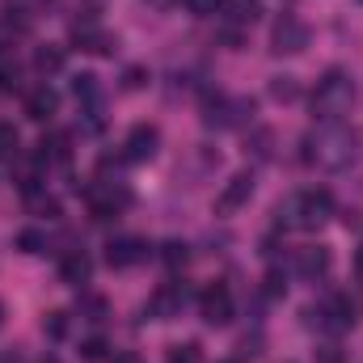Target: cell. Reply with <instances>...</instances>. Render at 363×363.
I'll return each mask as SVG.
<instances>
[{
	"label": "cell",
	"mask_w": 363,
	"mask_h": 363,
	"mask_svg": "<svg viewBox=\"0 0 363 363\" xmlns=\"http://www.w3.org/2000/svg\"><path fill=\"white\" fill-rule=\"evenodd\" d=\"M304 148H308L304 157H308L317 169L342 174V169L355 165V131H347L342 123H325V127H317V131L308 135Z\"/></svg>",
	"instance_id": "1"
},
{
	"label": "cell",
	"mask_w": 363,
	"mask_h": 363,
	"mask_svg": "<svg viewBox=\"0 0 363 363\" xmlns=\"http://www.w3.org/2000/svg\"><path fill=\"white\" fill-rule=\"evenodd\" d=\"M334 220V194L325 186H313V190H300L291 194L283 207H279V224L287 228H304V233H317Z\"/></svg>",
	"instance_id": "2"
},
{
	"label": "cell",
	"mask_w": 363,
	"mask_h": 363,
	"mask_svg": "<svg viewBox=\"0 0 363 363\" xmlns=\"http://www.w3.org/2000/svg\"><path fill=\"white\" fill-rule=\"evenodd\" d=\"M351 101H355V81H351V72L330 68V72L317 81V89H313V114H317L321 123H338V118L351 110Z\"/></svg>",
	"instance_id": "3"
},
{
	"label": "cell",
	"mask_w": 363,
	"mask_h": 363,
	"mask_svg": "<svg viewBox=\"0 0 363 363\" xmlns=\"http://www.w3.org/2000/svg\"><path fill=\"white\" fill-rule=\"evenodd\" d=\"M85 203H89L93 220H114L118 211L131 207V190L123 182H93L89 190H85Z\"/></svg>",
	"instance_id": "4"
},
{
	"label": "cell",
	"mask_w": 363,
	"mask_h": 363,
	"mask_svg": "<svg viewBox=\"0 0 363 363\" xmlns=\"http://www.w3.org/2000/svg\"><path fill=\"white\" fill-rule=\"evenodd\" d=\"M250 118H254V97H224V93H216V101H207V114H203V123L220 131L245 127Z\"/></svg>",
	"instance_id": "5"
},
{
	"label": "cell",
	"mask_w": 363,
	"mask_h": 363,
	"mask_svg": "<svg viewBox=\"0 0 363 363\" xmlns=\"http://www.w3.org/2000/svg\"><path fill=\"white\" fill-rule=\"evenodd\" d=\"M308 47V26L296 13H279V21L271 26V51L274 55H300Z\"/></svg>",
	"instance_id": "6"
},
{
	"label": "cell",
	"mask_w": 363,
	"mask_h": 363,
	"mask_svg": "<svg viewBox=\"0 0 363 363\" xmlns=\"http://www.w3.org/2000/svg\"><path fill=\"white\" fill-rule=\"evenodd\" d=\"M199 317L207 325H228L233 321V291L228 283H207L203 296H199Z\"/></svg>",
	"instance_id": "7"
},
{
	"label": "cell",
	"mask_w": 363,
	"mask_h": 363,
	"mask_svg": "<svg viewBox=\"0 0 363 363\" xmlns=\"http://www.w3.org/2000/svg\"><path fill=\"white\" fill-rule=\"evenodd\" d=\"M304 317H308V325H321V330L338 334V330H351V325H355V304H351L347 296H334L330 304H321V308H308Z\"/></svg>",
	"instance_id": "8"
},
{
	"label": "cell",
	"mask_w": 363,
	"mask_h": 363,
	"mask_svg": "<svg viewBox=\"0 0 363 363\" xmlns=\"http://www.w3.org/2000/svg\"><path fill=\"white\" fill-rule=\"evenodd\" d=\"M186 304H190V287H186V283H161V287L152 291V300H148V317L174 321V317H182Z\"/></svg>",
	"instance_id": "9"
},
{
	"label": "cell",
	"mask_w": 363,
	"mask_h": 363,
	"mask_svg": "<svg viewBox=\"0 0 363 363\" xmlns=\"http://www.w3.org/2000/svg\"><path fill=\"white\" fill-rule=\"evenodd\" d=\"M157 148H161V131L152 127V123H135L131 131H127V144H123V161H152L157 157Z\"/></svg>",
	"instance_id": "10"
},
{
	"label": "cell",
	"mask_w": 363,
	"mask_h": 363,
	"mask_svg": "<svg viewBox=\"0 0 363 363\" xmlns=\"http://www.w3.org/2000/svg\"><path fill=\"white\" fill-rule=\"evenodd\" d=\"M144 258H148V241H140V237H114V241L106 245V267H110V271L140 267Z\"/></svg>",
	"instance_id": "11"
},
{
	"label": "cell",
	"mask_w": 363,
	"mask_h": 363,
	"mask_svg": "<svg viewBox=\"0 0 363 363\" xmlns=\"http://www.w3.org/2000/svg\"><path fill=\"white\" fill-rule=\"evenodd\" d=\"M250 199H254V174L245 169V174H233V178L224 182V190L216 194V211H220V216H233V211H241Z\"/></svg>",
	"instance_id": "12"
},
{
	"label": "cell",
	"mask_w": 363,
	"mask_h": 363,
	"mask_svg": "<svg viewBox=\"0 0 363 363\" xmlns=\"http://www.w3.org/2000/svg\"><path fill=\"white\" fill-rule=\"evenodd\" d=\"M55 110H60V93L51 89L47 81H43V85H34V89L26 93V118H30V123H47Z\"/></svg>",
	"instance_id": "13"
},
{
	"label": "cell",
	"mask_w": 363,
	"mask_h": 363,
	"mask_svg": "<svg viewBox=\"0 0 363 363\" xmlns=\"http://www.w3.org/2000/svg\"><path fill=\"white\" fill-rule=\"evenodd\" d=\"M330 267H334V258H330L325 245H304V250H296V271L304 274V279H325Z\"/></svg>",
	"instance_id": "14"
},
{
	"label": "cell",
	"mask_w": 363,
	"mask_h": 363,
	"mask_svg": "<svg viewBox=\"0 0 363 363\" xmlns=\"http://www.w3.org/2000/svg\"><path fill=\"white\" fill-rule=\"evenodd\" d=\"M89 274H93V258L85 250H68V254L60 258V283L81 287V283H89Z\"/></svg>",
	"instance_id": "15"
},
{
	"label": "cell",
	"mask_w": 363,
	"mask_h": 363,
	"mask_svg": "<svg viewBox=\"0 0 363 363\" xmlns=\"http://www.w3.org/2000/svg\"><path fill=\"white\" fill-rule=\"evenodd\" d=\"M72 38L81 43V51H93V55H110V51L118 47L106 30H97V21H81V26H72Z\"/></svg>",
	"instance_id": "16"
},
{
	"label": "cell",
	"mask_w": 363,
	"mask_h": 363,
	"mask_svg": "<svg viewBox=\"0 0 363 363\" xmlns=\"http://www.w3.org/2000/svg\"><path fill=\"white\" fill-rule=\"evenodd\" d=\"M216 13H220L224 21H233V26H254L258 13H262V0H220Z\"/></svg>",
	"instance_id": "17"
},
{
	"label": "cell",
	"mask_w": 363,
	"mask_h": 363,
	"mask_svg": "<svg viewBox=\"0 0 363 363\" xmlns=\"http://www.w3.org/2000/svg\"><path fill=\"white\" fill-rule=\"evenodd\" d=\"M72 93H77V101H81L85 110H101V81H97L93 72H81V77L72 81Z\"/></svg>",
	"instance_id": "18"
},
{
	"label": "cell",
	"mask_w": 363,
	"mask_h": 363,
	"mask_svg": "<svg viewBox=\"0 0 363 363\" xmlns=\"http://www.w3.org/2000/svg\"><path fill=\"white\" fill-rule=\"evenodd\" d=\"M34 68H38L43 77L60 72V68H64V47H51V43H47V47H38V51H34Z\"/></svg>",
	"instance_id": "19"
},
{
	"label": "cell",
	"mask_w": 363,
	"mask_h": 363,
	"mask_svg": "<svg viewBox=\"0 0 363 363\" xmlns=\"http://www.w3.org/2000/svg\"><path fill=\"white\" fill-rule=\"evenodd\" d=\"M4 26H13V30H30L34 26V17H30V4H13V0H4Z\"/></svg>",
	"instance_id": "20"
},
{
	"label": "cell",
	"mask_w": 363,
	"mask_h": 363,
	"mask_svg": "<svg viewBox=\"0 0 363 363\" xmlns=\"http://www.w3.org/2000/svg\"><path fill=\"white\" fill-rule=\"evenodd\" d=\"M17 250L21 254H47V233L43 228H21L17 233Z\"/></svg>",
	"instance_id": "21"
},
{
	"label": "cell",
	"mask_w": 363,
	"mask_h": 363,
	"mask_svg": "<svg viewBox=\"0 0 363 363\" xmlns=\"http://www.w3.org/2000/svg\"><path fill=\"white\" fill-rule=\"evenodd\" d=\"M17 152H21L17 127H13V123H0V161H17Z\"/></svg>",
	"instance_id": "22"
},
{
	"label": "cell",
	"mask_w": 363,
	"mask_h": 363,
	"mask_svg": "<svg viewBox=\"0 0 363 363\" xmlns=\"http://www.w3.org/2000/svg\"><path fill=\"white\" fill-rule=\"evenodd\" d=\"M161 262H165L169 271H182V267L190 262V250H186L182 241H165V245H161Z\"/></svg>",
	"instance_id": "23"
},
{
	"label": "cell",
	"mask_w": 363,
	"mask_h": 363,
	"mask_svg": "<svg viewBox=\"0 0 363 363\" xmlns=\"http://www.w3.org/2000/svg\"><path fill=\"white\" fill-rule=\"evenodd\" d=\"M26 199H30V211H34V216L60 220V199H51V194H26Z\"/></svg>",
	"instance_id": "24"
},
{
	"label": "cell",
	"mask_w": 363,
	"mask_h": 363,
	"mask_svg": "<svg viewBox=\"0 0 363 363\" xmlns=\"http://www.w3.org/2000/svg\"><path fill=\"white\" fill-rule=\"evenodd\" d=\"M165 363H203V347L199 342H178V347H169Z\"/></svg>",
	"instance_id": "25"
},
{
	"label": "cell",
	"mask_w": 363,
	"mask_h": 363,
	"mask_svg": "<svg viewBox=\"0 0 363 363\" xmlns=\"http://www.w3.org/2000/svg\"><path fill=\"white\" fill-rule=\"evenodd\" d=\"M271 97L274 101H296V97H300V81H296V77H274Z\"/></svg>",
	"instance_id": "26"
},
{
	"label": "cell",
	"mask_w": 363,
	"mask_h": 363,
	"mask_svg": "<svg viewBox=\"0 0 363 363\" xmlns=\"http://www.w3.org/2000/svg\"><path fill=\"white\" fill-rule=\"evenodd\" d=\"M43 334H47V338H55V342H60V338H68V313H60V308H55V313H47V317H43Z\"/></svg>",
	"instance_id": "27"
},
{
	"label": "cell",
	"mask_w": 363,
	"mask_h": 363,
	"mask_svg": "<svg viewBox=\"0 0 363 363\" xmlns=\"http://www.w3.org/2000/svg\"><path fill=\"white\" fill-rule=\"evenodd\" d=\"M106 308H110V304H106L101 296H85V300H81V317H89V321H106Z\"/></svg>",
	"instance_id": "28"
},
{
	"label": "cell",
	"mask_w": 363,
	"mask_h": 363,
	"mask_svg": "<svg viewBox=\"0 0 363 363\" xmlns=\"http://www.w3.org/2000/svg\"><path fill=\"white\" fill-rule=\"evenodd\" d=\"M106 351H110L106 338H85V342H81V359H89V363H101L106 359Z\"/></svg>",
	"instance_id": "29"
},
{
	"label": "cell",
	"mask_w": 363,
	"mask_h": 363,
	"mask_svg": "<svg viewBox=\"0 0 363 363\" xmlns=\"http://www.w3.org/2000/svg\"><path fill=\"white\" fill-rule=\"evenodd\" d=\"M182 4H186L194 17H211V13L220 9V0H182Z\"/></svg>",
	"instance_id": "30"
},
{
	"label": "cell",
	"mask_w": 363,
	"mask_h": 363,
	"mask_svg": "<svg viewBox=\"0 0 363 363\" xmlns=\"http://www.w3.org/2000/svg\"><path fill=\"white\" fill-rule=\"evenodd\" d=\"M17 89V64H0V93Z\"/></svg>",
	"instance_id": "31"
},
{
	"label": "cell",
	"mask_w": 363,
	"mask_h": 363,
	"mask_svg": "<svg viewBox=\"0 0 363 363\" xmlns=\"http://www.w3.org/2000/svg\"><path fill=\"white\" fill-rule=\"evenodd\" d=\"M271 131H258V135H254V157H258V161H267V157H271Z\"/></svg>",
	"instance_id": "32"
},
{
	"label": "cell",
	"mask_w": 363,
	"mask_h": 363,
	"mask_svg": "<svg viewBox=\"0 0 363 363\" xmlns=\"http://www.w3.org/2000/svg\"><path fill=\"white\" fill-rule=\"evenodd\" d=\"M283 291H287L283 274H279V271H271V274H267V296H283Z\"/></svg>",
	"instance_id": "33"
},
{
	"label": "cell",
	"mask_w": 363,
	"mask_h": 363,
	"mask_svg": "<svg viewBox=\"0 0 363 363\" xmlns=\"http://www.w3.org/2000/svg\"><path fill=\"white\" fill-rule=\"evenodd\" d=\"M144 85V72L140 68H127V89H140Z\"/></svg>",
	"instance_id": "34"
},
{
	"label": "cell",
	"mask_w": 363,
	"mask_h": 363,
	"mask_svg": "<svg viewBox=\"0 0 363 363\" xmlns=\"http://www.w3.org/2000/svg\"><path fill=\"white\" fill-rule=\"evenodd\" d=\"M110 363H144V359H140L135 351H118V355H114V359H110Z\"/></svg>",
	"instance_id": "35"
},
{
	"label": "cell",
	"mask_w": 363,
	"mask_h": 363,
	"mask_svg": "<svg viewBox=\"0 0 363 363\" xmlns=\"http://www.w3.org/2000/svg\"><path fill=\"white\" fill-rule=\"evenodd\" d=\"M321 363H342V355H338V347H325V351H321Z\"/></svg>",
	"instance_id": "36"
},
{
	"label": "cell",
	"mask_w": 363,
	"mask_h": 363,
	"mask_svg": "<svg viewBox=\"0 0 363 363\" xmlns=\"http://www.w3.org/2000/svg\"><path fill=\"white\" fill-rule=\"evenodd\" d=\"M355 271H359V279H363V245H359V254H355Z\"/></svg>",
	"instance_id": "37"
},
{
	"label": "cell",
	"mask_w": 363,
	"mask_h": 363,
	"mask_svg": "<svg viewBox=\"0 0 363 363\" xmlns=\"http://www.w3.org/2000/svg\"><path fill=\"white\" fill-rule=\"evenodd\" d=\"M0 363H21L17 355H0Z\"/></svg>",
	"instance_id": "38"
},
{
	"label": "cell",
	"mask_w": 363,
	"mask_h": 363,
	"mask_svg": "<svg viewBox=\"0 0 363 363\" xmlns=\"http://www.w3.org/2000/svg\"><path fill=\"white\" fill-rule=\"evenodd\" d=\"M38 363H60V359H55V355H43V359H38Z\"/></svg>",
	"instance_id": "39"
},
{
	"label": "cell",
	"mask_w": 363,
	"mask_h": 363,
	"mask_svg": "<svg viewBox=\"0 0 363 363\" xmlns=\"http://www.w3.org/2000/svg\"><path fill=\"white\" fill-rule=\"evenodd\" d=\"M0 325H4V304H0Z\"/></svg>",
	"instance_id": "40"
},
{
	"label": "cell",
	"mask_w": 363,
	"mask_h": 363,
	"mask_svg": "<svg viewBox=\"0 0 363 363\" xmlns=\"http://www.w3.org/2000/svg\"><path fill=\"white\" fill-rule=\"evenodd\" d=\"M152 4H165V0H152Z\"/></svg>",
	"instance_id": "41"
}]
</instances>
